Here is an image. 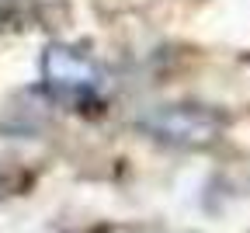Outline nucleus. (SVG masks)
Segmentation results:
<instances>
[{
  "label": "nucleus",
  "instance_id": "1",
  "mask_svg": "<svg viewBox=\"0 0 250 233\" xmlns=\"http://www.w3.org/2000/svg\"><path fill=\"white\" fill-rule=\"evenodd\" d=\"M45 80L49 87L62 91V94H83L98 84V70H94V63L83 59L80 52L73 49H49L45 56Z\"/></svg>",
  "mask_w": 250,
  "mask_h": 233
}]
</instances>
